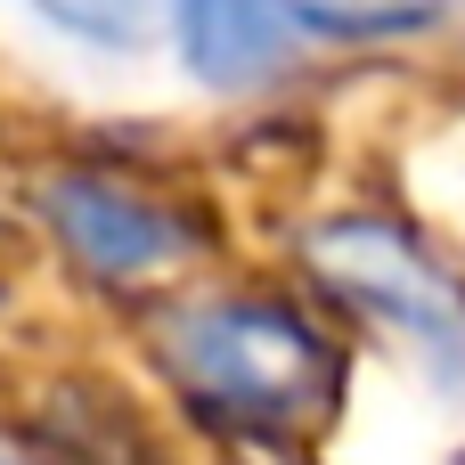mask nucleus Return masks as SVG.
Returning <instances> with one entry per match:
<instances>
[{"label": "nucleus", "instance_id": "4", "mask_svg": "<svg viewBox=\"0 0 465 465\" xmlns=\"http://www.w3.org/2000/svg\"><path fill=\"white\" fill-rule=\"evenodd\" d=\"M180 49L204 82H262L294 49V8L286 0H172Z\"/></svg>", "mask_w": 465, "mask_h": 465}, {"label": "nucleus", "instance_id": "2", "mask_svg": "<svg viewBox=\"0 0 465 465\" xmlns=\"http://www.w3.org/2000/svg\"><path fill=\"white\" fill-rule=\"evenodd\" d=\"M311 262L384 327L425 343L441 368H465V286L392 221H327L311 237Z\"/></svg>", "mask_w": 465, "mask_h": 465}, {"label": "nucleus", "instance_id": "3", "mask_svg": "<svg viewBox=\"0 0 465 465\" xmlns=\"http://www.w3.org/2000/svg\"><path fill=\"white\" fill-rule=\"evenodd\" d=\"M49 221L65 229V245L98 270V278H147L155 262L188 253V221H172L163 204H147L139 188L123 180H98V172H65L49 180Z\"/></svg>", "mask_w": 465, "mask_h": 465}, {"label": "nucleus", "instance_id": "5", "mask_svg": "<svg viewBox=\"0 0 465 465\" xmlns=\"http://www.w3.org/2000/svg\"><path fill=\"white\" fill-rule=\"evenodd\" d=\"M163 8H172V0H41L49 25H65V33H82V41H98V49H139V41L163 25Z\"/></svg>", "mask_w": 465, "mask_h": 465}, {"label": "nucleus", "instance_id": "1", "mask_svg": "<svg viewBox=\"0 0 465 465\" xmlns=\"http://www.w3.org/2000/svg\"><path fill=\"white\" fill-rule=\"evenodd\" d=\"M163 351L204 409L245 425H286L327 392L319 335L278 302H196L163 327Z\"/></svg>", "mask_w": 465, "mask_h": 465}]
</instances>
